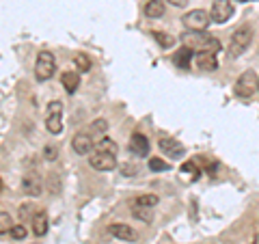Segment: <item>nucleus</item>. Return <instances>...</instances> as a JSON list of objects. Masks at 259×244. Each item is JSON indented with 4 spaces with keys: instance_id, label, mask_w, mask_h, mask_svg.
<instances>
[{
    "instance_id": "72a5a7b5",
    "label": "nucleus",
    "mask_w": 259,
    "mask_h": 244,
    "mask_svg": "<svg viewBox=\"0 0 259 244\" xmlns=\"http://www.w3.org/2000/svg\"><path fill=\"white\" fill-rule=\"evenodd\" d=\"M236 3H250V0H236Z\"/></svg>"
},
{
    "instance_id": "f8f14e48",
    "label": "nucleus",
    "mask_w": 259,
    "mask_h": 244,
    "mask_svg": "<svg viewBox=\"0 0 259 244\" xmlns=\"http://www.w3.org/2000/svg\"><path fill=\"white\" fill-rule=\"evenodd\" d=\"M130 151H132L134 156H139V158L147 156V153H149V141H147V136H143L141 132L132 134V138H130Z\"/></svg>"
},
{
    "instance_id": "2eb2a0df",
    "label": "nucleus",
    "mask_w": 259,
    "mask_h": 244,
    "mask_svg": "<svg viewBox=\"0 0 259 244\" xmlns=\"http://www.w3.org/2000/svg\"><path fill=\"white\" fill-rule=\"evenodd\" d=\"M192 59H194V52L190 50V48H186V46L173 54V63L177 65V67H182V69H190Z\"/></svg>"
},
{
    "instance_id": "1a4fd4ad",
    "label": "nucleus",
    "mask_w": 259,
    "mask_h": 244,
    "mask_svg": "<svg viewBox=\"0 0 259 244\" xmlns=\"http://www.w3.org/2000/svg\"><path fill=\"white\" fill-rule=\"evenodd\" d=\"M93 145H95V141L89 132H80L71 138V147H74V151L78 156H89V153L93 151Z\"/></svg>"
},
{
    "instance_id": "6ab92c4d",
    "label": "nucleus",
    "mask_w": 259,
    "mask_h": 244,
    "mask_svg": "<svg viewBox=\"0 0 259 244\" xmlns=\"http://www.w3.org/2000/svg\"><path fill=\"white\" fill-rule=\"evenodd\" d=\"M95 151H102V153H110V156H117L119 145H117L115 141H112V138L104 136V138H100V141H97V147H95Z\"/></svg>"
},
{
    "instance_id": "4be33fe9",
    "label": "nucleus",
    "mask_w": 259,
    "mask_h": 244,
    "mask_svg": "<svg viewBox=\"0 0 259 244\" xmlns=\"http://www.w3.org/2000/svg\"><path fill=\"white\" fill-rule=\"evenodd\" d=\"M132 214L134 218H139V221L143 223H151L153 221V212H151V208H139V206H132Z\"/></svg>"
},
{
    "instance_id": "20e7f679",
    "label": "nucleus",
    "mask_w": 259,
    "mask_h": 244,
    "mask_svg": "<svg viewBox=\"0 0 259 244\" xmlns=\"http://www.w3.org/2000/svg\"><path fill=\"white\" fill-rule=\"evenodd\" d=\"M54 71H56V61H54V54L52 52H39L37 56V61H35V76L37 80H50L54 76Z\"/></svg>"
},
{
    "instance_id": "5701e85b",
    "label": "nucleus",
    "mask_w": 259,
    "mask_h": 244,
    "mask_svg": "<svg viewBox=\"0 0 259 244\" xmlns=\"http://www.w3.org/2000/svg\"><path fill=\"white\" fill-rule=\"evenodd\" d=\"M11 227H13V218L9 212H0V235H5V233H9L11 231Z\"/></svg>"
},
{
    "instance_id": "4468645a",
    "label": "nucleus",
    "mask_w": 259,
    "mask_h": 244,
    "mask_svg": "<svg viewBox=\"0 0 259 244\" xmlns=\"http://www.w3.org/2000/svg\"><path fill=\"white\" fill-rule=\"evenodd\" d=\"M22 188L26 194H30V197L41 194V177H39L37 173H26L24 180H22Z\"/></svg>"
},
{
    "instance_id": "473e14b6",
    "label": "nucleus",
    "mask_w": 259,
    "mask_h": 244,
    "mask_svg": "<svg viewBox=\"0 0 259 244\" xmlns=\"http://www.w3.org/2000/svg\"><path fill=\"white\" fill-rule=\"evenodd\" d=\"M253 244H259V233H255V238H253Z\"/></svg>"
},
{
    "instance_id": "423d86ee",
    "label": "nucleus",
    "mask_w": 259,
    "mask_h": 244,
    "mask_svg": "<svg viewBox=\"0 0 259 244\" xmlns=\"http://www.w3.org/2000/svg\"><path fill=\"white\" fill-rule=\"evenodd\" d=\"M46 130L50 134H61L63 132V104L61 102H50L46 112Z\"/></svg>"
},
{
    "instance_id": "6e6552de",
    "label": "nucleus",
    "mask_w": 259,
    "mask_h": 244,
    "mask_svg": "<svg viewBox=\"0 0 259 244\" xmlns=\"http://www.w3.org/2000/svg\"><path fill=\"white\" fill-rule=\"evenodd\" d=\"M89 165H91L95 171H112L117 167V156L102 153V151H91L89 153Z\"/></svg>"
},
{
    "instance_id": "412c9836",
    "label": "nucleus",
    "mask_w": 259,
    "mask_h": 244,
    "mask_svg": "<svg viewBox=\"0 0 259 244\" xmlns=\"http://www.w3.org/2000/svg\"><path fill=\"white\" fill-rule=\"evenodd\" d=\"M151 37L156 39V42H158L162 48H164V50H166V48H173V46H175V37L166 35V32H158V30H153V32H151Z\"/></svg>"
},
{
    "instance_id": "0eeeda50",
    "label": "nucleus",
    "mask_w": 259,
    "mask_h": 244,
    "mask_svg": "<svg viewBox=\"0 0 259 244\" xmlns=\"http://www.w3.org/2000/svg\"><path fill=\"white\" fill-rule=\"evenodd\" d=\"M233 15V3L231 0H214L212 9H209V20L216 24H225L229 22Z\"/></svg>"
},
{
    "instance_id": "b1692460",
    "label": "nucleus",
    "mask_w": 259,
    "mask_h": 244,
    "mask_svg": "<svg viewBox=\"0 0 259 244\" xmlns=\"http://www.w3.org/2000/svg\"><path fill=\"white\" fill-rule=\"evenodd\" d=\"M106 130H108V121H106V119H95L93 126H91V132H89V134L97 136V134H104Z\"/></svg>"
},
{
    "instance_id": "7ed1b4c3",
    "label": "nucleus",
    "mask_w": 259,
    "mask_h": 244,
    "mask_svg": "<svg viewBox=\"0 0 259 244\" xmlns=\"http://www.w3.org/2000/svg\"><path fill=\"white\" fill-rule=\"evenodd\" d=\"M250 39H253V30L250 26H240L231 37V44H229V59H238L246 52V48L250 46Z\"/></svg>"
},
{
    "instance_id": "39448f33",
    "label": "nucleus",
    "mask_w": 259,
    "mask_h": 244,
    "mask_svg": "<svg viewBox=\"0 0 259 244\" xmlns=\"http://www.w3.org/2000/svg\"><path fill=\"white\" fill-rule=\"evenodd\" d=\"M182 22H184V26L188 28L190 32H203L207 26H209V13L207 11H203V9H192V11H188L182 18Z\"/></svg>"
},
{
    "instance_id": "9d476101",
    "label": "nucleus",
    "mask_w": 259,
    "mask_h": 244,
    "mask_svg": "<svg viewBox=\"0 0 259 244\" xmlns=\"http://www.w3.org/2000/svg\"><path fill=\"white\" fill-rule=\"evenodd\" d=\"M158 147L164 151L166 158H175L177 160V158L184 156V145L180 141H175V138H160Z\"/></svg>"
},
{
    "instance_id": "7c9ffc66",
    "label": "nucleus",
    "mask_w": 259,
    "mask_h": 244,
    "mask_svg": "<svg viewBox=\"0 0 259 244\" xmlns=\"http://www.w3.org/2000/svg\"><path fill=\"white\" fill-rule=\"evenodd\" d=\"M136 171H139L136 167H130V165H125V167H123V175H127V177H130V175H134Z\"/></svg>"
},
{
    "instance_id": "393cba45",
    "label": "nucleus",
    "mask_w": 259,
    "mask_h": 244,
    "mask_svg": "<svg viewBox=\"0 0 259 244\" xmlns=\"http://www.w3.org/2000/svg\"><path fill=\"white\" fill-rule=\"evenodd\" d=\"M74 63H76L78 71H89V69H91V59H89L87 54H82V52H80V54L76 56Z\"/></svg>"
},
{
    "instance_id": "bb28decb",
    "label": "nucleus",
    "mask_w": 259,
    "mask_h": 244,
    "mask_svg": "<svg viewBox=\"0 0 259 244\" xmlns=\"http://www.w3.org/2000/svg\"><path fill=\"white\" fill-rule=\"evenodd\" d=\"M9 233H11V238L22 240V238H26V227H24V225H13Z\"/></svg>"
},
{
    "instance_id": "a211bd4d",
    "label": "nucleus",
    "mask_w": 259,
    "mask_h": 244,
    "mask_svg": "<svg viewBox=\"0 0 259 244\" xmlns=\"http://www.w3.org/2000/svg\"><path fill=\"white\" fill-rule=\"evenodd\" d=\"M32 233L35 235H46L48 233V216H46V212H35L32 214Z\"/></svg>"
},
{
    "instance_id": "dca6fc26",
    "label": "nucleus",
    "mask_w": 259,
    "mask_h": 244,
    "mask_svg": "<svg viewBox=\"0 0 259 244\" xmlns=\"http://www.w3.org/2000/svg\"><path fill=\"white\" fill-rule=\"evenodd\" d=\"M61 83H63L65 91H67L69 95H71V93H76V91H78V87H80V76H78V71H63Z\"/></svg>"
},
{
    "instance_id": "a878e982",
    "label": "nucleus",
    "mask_w": 259,
    "mask_h": 244,
    "mask_svg": "<svg viewBox=\"0 0 259 244\" xmlns=\"http://www.w3.org/2000/svg\"><path fill=\"white\" fill-rule=\"evenodd\" d=\"M149 169L151 171H168V169H171V165L164 162V160H160V158H151L149 160Z\"/></svg>"
},
{
    "instance_id": "c756f323",
    "label": "nucleus",
    "mask_w": 259,
    "mask_h": 244,
    "mask_svg": "<svg viewBox=\"0 0 259 244\" xmlns=\"http://www.w3.org/2000/svg\"><path fill=\"white\" fill-rule=\"evenodd\" d=\"M44 156H46V160H50V162L56 160V149L54 147H46L44 149Z\"/></svg>"
},
{
    "instance_id": "2f4dec72",
    "label": "nucleus",
    "mask_w": 259,
    "mask_h": 244,
    "mask_svg": "<svg viewBox=\"0 0 259 244\" xmlns=\"http://www.w3.org/2000/svg\"><path fill=\"white\" fill-rule=\"evenodd\" d=\"M166 3H171L173 7H186L190 3V0H166Z\"/></svg>"
},
{
    "instance_id": "cd10ccee",
    "label": "nucleus",
    "mask_w": 259,
    "mask_h": 244,
    "mask_svg": "<svg viewBox=\"0 0 259 244\" xmlns=\"http://www.w3.org/2000/svg\"><path fill=\"white\" fill-rule=\"evenodd\" d=\"M182 173H192V175H199V169L194 162H184L182 165Z\"/></svg>"
},
{
    "instance_id": "c85d7f7f",
    "label": "nucleus",
    "mask_w": 259,
    "mask_h": 244,
    "mask_svg": "<svg viewBox=\"0 0 259 244\" xmlns=\"http://www.w3.org/2000/svg\"><path fill=\"white\" fill-rule=\"evenodd\" d=\"M32 210H35V208H32V206H26V203H24V206L20 208V216H22V218H28V216L32 214Z\"/></svg>"
},
{
    "instance_id": "f03ea898",
    "label": "nucleus",
    "mask_w": 259,
    "mask_h": 244,
    "mask_svg": "<svg viewBox=\"0 0 259 244\" xmlns=\"http://www.w3.org/2000/svg\"><path fill=\"white\" fill-rule=\"evenodd\" d=\"M259 89V76L255 74L253 69H246L242 71L240 78L236 80V87H233V93L242 100H248V97H253Z\"/></svg>"
},
{
    "instance_id": "ddd939ff",
    "label": "nucleus",
    "mask_w": 259,
    "mask_h": 244,
    "mask_svg": "<svg viewBox=\"0 0 259 244\" xmlns=\"http://www.w3.org/2000/svg\"><path fill=\"white\" fill-rule=\"evenodd\" d=\"M108 231H110L112 235H115V238L125 240V242H134V240H139V233H136L130 225H123V223L110 225V227H108Z\"/></svg>"
},
{
    "instance_id": "aec40b11",
    "label": "nucleus",
    "mask_w": 259,
    "mask_h": 244,
    "mask_svg": "<svg viewBox=\"0 0 259 244\" xmlns=\"http://www.w3.org/2000/svg\"><path fill=\"white\" fill-rule=\"evenodd\" d=\"M158 197L156 194H141V197H136L132 201V206H139V208H153V206H158Z\"/></svg>"
},
{
    "instance_id": "9b49d317",
    "label": "nucleus",
    "mask_w": 259,
    "mask_h": 244,
    "mask_svg": "<svg viewBox=\"0 0 259 244\" xmlns=\"http://www.w3.org/2000/svg\"><path fill=\"white\" fill-rule=\"evenodd\" d=\"M194 65H197L201 71H216L218 59L214 52H199V54H194Z\"/></svg>"
},
{
    "instance_id": "f257e3e1",
    "label": "nucleus",
    "mask_w": 259,
    "mask_h": 244,
    "mask_svg": "<svg viewBox=\"0 0 259 244\" xmlns=\"http://www.w3.org/2000/svg\"><path fill=\"white\" fill-rule=\"evenodd\" d=\"M184 46L186 48H190V50L194 52H218L221 50V42L214 37V35H209V32H188V35H184Z\"/></svg>"
},
{
    "instance_id": "f3484780",
    "label": "nucleus",
    "mask_w": 259,
    "mask_h": 244,
    "mask_svg": "<svg viewBox=\"0 0 259 244\" xmlns=\"http://www.w3.org/2000/svg\"><path fill=\"white\" fill-rule=\"evenodd\" d=\"M164 0H149L147 5H145V15L147 18H151V20H158V18H162L164 15Z\"/></svg>"
},
{
    "instance_id": "f704fd0d",
    "label": "nucleus",
    "mask_w": 259,
    "mask_h": 244,
    "mask_svg": "<svg viewBox=\"0 0 259 244\" xmlns=\"http://www.w3.org/2000/svg\"><path fill=\"white\" fill-rule=\"evenodd\" d=\"M257 91H259V89H257Z\"/></svg>"
}]
</instances>
